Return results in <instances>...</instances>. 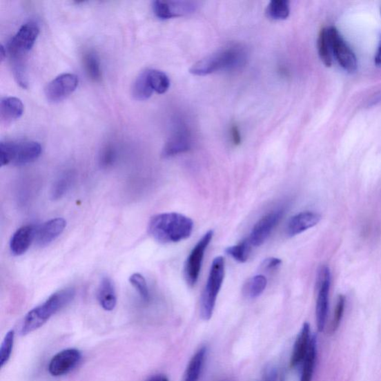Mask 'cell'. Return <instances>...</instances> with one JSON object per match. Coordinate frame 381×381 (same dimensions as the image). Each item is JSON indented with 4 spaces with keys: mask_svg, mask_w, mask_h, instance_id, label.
Returning a JSON list of instances; mask_svg holds the SVG:
<instances>
[{
    "mask_svg": "<svg viewBox=\"0 0 381 381\" xmlns=\"http://www.w3.org/2000/svg\"><path fill=\"white\" fill-rule=\"evenodd\" d=\"M231 139L233 145L235 146H240L242 144V138L240 128L236 125H233L231 129Z\"/></svg>",
    "mask_w": 381,
    "mask_h": 381,
    "instance_id": "cell-37",
    "label": "cell"
},
{
    "mask_svg": "<svg viewBox=\"0 0 381 381\" xmlns=\"http://www.w3.org/2000/svg\"><path fill=\"white\" fill-rule=\"evenodd\" d=\"M75 296V291L72 288L52 294L43 304L26 314L21 326V335H27L41 328L56 313L68 306Z\"/></svg>",
    "mask_w": 381,
    "mask_h": 381,
    "instance_id": "cell-3",
    "label": "cell"
},
{
    "mask_svg": "<svg viewBox=\"0 0 381 381\" xmlns=\"http://www.w3.org/2000/svg\"><path fill=\"white\" fill-rule=\"evenodd\" d=\"M206 355L205 347L199 349L190 359L187 367L184 381H198L201 376Z\"/></svg>",
    "mask_w": 381,
    "mask_h": 381,
    "instance_id": "cell-21",
    "label": "cell"
},
{
    "mask_svg": "<svg viewBox=\"0 0 381 381\" xmlns=\"http://www.w3.org/2000/svg\"><path fill=\"white\" fill-rule=\"evenodd\" d=\"M311 329L308 322L304 325L295 342L291 360V367H296L302 362L307 355L311 342Z\"/></svg>",
    "mask_w": 381,
    "mask_h": 381,
    "instance_id": "cell-18",
    "label": "cell"
},
{
    "mask_svg": "<svg viewBox=\"0 0 381 381\" xmlns=\"http://www.w3.org/2000/svg\"><path fill=\"white\" fill-rule=\"evenodd\" d=\"M252 246L247 238L240 244L227 247L226 253L237 262L244 263L248 260Z\"/></svg>",
    "mask_w": 381,
    "mask_h": 381,
    "instance_id": "cell-28",
    "label": "cell"
},
{
    "mask_svg": "<svg viewBox=\"0 0 381 381\" xmlns=\"http://www.w3.org/2000/svg\"><path fill=\"white\" fill-rule=\"evenodd\" d=\"M41 153L42 147L37 141H1L0 143L1 166L8 164L14 166L30 164L39 158Z\"/></svg>",
    "mask_w": 381,
    "mask_h": 381,
    "instance_id": "cell-4",
    "label": "cell"
},
{
    "mask_svg": "<svg viewBox=\"0 0 381 381\" xmlns=\"http://www.w3.org/2000/svg\"><path fill=\"white\" fill-rule=\"evenodd\" d=\"M82 355L76 349H68L59 352L51 360L49 364L50 373L54 377L68 374L80 363Z\"/></svg>",
    "mask_w": 381,
    "mask_h": 381,
    "instance_id": "cell-13",
    "label": "cell"
},
{
    "mask_svg": "<svg viewBox=\"0 0 381 381\" xmlns=\"http://www.w3.org/2000/svg\"><path fill=\"white\" fill-rule=\"evenodd\" d=\"M98 300L101 308L111 311L117 306V297L113 281L106 276L103 277L98 290Z\"/></svg>",
    "mask_w": 381,
    "mask_h": 381,
    "instance_id": "cell-20",
    "label": "cell"
},
{
    "mask_svg": "<svg viewBox=\"0 0 381 381\" xmlns=\"http://www.w3.org/2000/svg\"><path fill=\"white\" fill-rule=\"evenodd\" d=\"M345 304H346L345 297L342 296V295H340L337 302L335 316H333V319L331 322V333H335L338 329L340 325L342 316H344Z\"/></svg>",
    "mask_w": 381,
    "mask_h": 381,
    "instance_id": "cell-34",
    "label": "cell"
},
{
    "mask_svg": "<svg viewBox=\"0 0 381 381\" xmlns=\"http://www.w3.org/2000/svg\"><path fill=\"white\" fill-rule=\"evenodd\" d=\"M146 381H169L168 378L165 375H156L149 378Z\"/></svg>",
    "mask_w": 381,
    "mask_h": 381,
    "instance_id": "cell-38",
    "label": "cell"
},
{
    "mask_svg": "<svg viewBox=\"0 0 381 381\" xmlns=\"http://www.w3.org/2000/svg\"><path fill=\"white\" fill-rule=\"evenodd\" d=\"M15 332L10 330L7 332L1 348H0V366L3 368L10 359L14 344Z\"/></svg>",
    "mask_w": 381,
    "mask_h": 381,
    "instance_id": "cell-31",
    "label": "cell"
},
{
    "mask_svg": "<svg viewBox=\"0 0 381 381\" xmlns=\"http://www.w3.org/2000/svg\"><path fill=\"white\" fill-rule=\"evenodd\" d=\"M197 8L198 3L193 1H162V0H157L153 3L155 15L163 21L195 13Z\"/></svg>",
    "mask_w": 381,
    "mask_h": 381,
    "instance_id": "cell-12",
    "label": "cell"
},
{
    "mask_svg": "<svg viewBox=\"0 0 381 381\" xmlns=\"http://www.w3.org/2000/svg\"><path fill=\"white\" fill-rule=\"evenodd\" d=\"M6 57V50H5V47L3 45H1L0 46V59H1V61H3Z\"/></svg>",
    "mask_w": 381,
    "mask_h": 381,
    "instance_id": "cell-40",
    "label": "cell"
},
{
    "mask_svg": "<svg viewBox=\"0 0 381 381\" xmlns=\"http://www.w3.org/2000/svg\"><path fill=\"white\" fill-rule=\"evenodd\" d=\"M290 12V3L287 0H273L266 10V16L273 21L286 20Z\"/></svg>",
    "mask_w": 381,
    "mask_h": 381,
    "instance_id": "cell-24",
    "label": "cell"
},
{
    "mask_svg": "<svg viewBox=\"0 0 381 381\" xmlns=\"http://www.w3.org/2000/svg\"><path fill=\"white\" fill-rule=\"evenodd\" d=\"M117 158V152L115 148L111 146H107L101 152L100 157V164L103 167H109L112 166Z\"/></svg>",
    "mask_w": 381,
    "mask_h": 381,
    "instance_id": "cell-35",
    "label": "cell"
},
{
    "mask_svg": "<svg viewBox=\"0 0 381 381\" xmlns=\"http://www.w3.org/2000/svg\"><path fill=\"white\" fill-rule=\"evenodd\" d=\"M284 209H276L266 215L253 228L248 240L253 246H262L279 224L284 216Z\"/></svg>",
    "mask_w": 381,
    "mask_h": 381,
    "instance_id": "cell-11",
    "label": "cell"
},
{
    "mask_svg": "<svg viewBox=\"0 0 381 381\" xmlns=\"http://www.w3.org/2000/svg\"><path fill=\"white\" fill-rule=\"evenodd\" d=\"M214 232L208 231L199 240L192 252L190 253L185 264L184 275L187 284L193 287L197 283L201 273L205 252L213 240Z\"/></svg>",
    "mask_w": 381,
    "mask_h": 381,
    "instance_id": "cell-6",
    "label": "cell"
},
{
    "mask_svg": "<svg viewBox=\"0 0 381 381\" xmlns=\"http://www.w3.org/2000/svg\"><path fill=\"white\" fill-rule=\"evenodd\" d=\"M331 282V275L329 266H321L318 275L316 306L317 325L320 332H322L326 326Z\"/></svg>",
    "mask_w": 381,
    "mask_h": 381,
    "instance_id": "cell-7",
    "label": "cell"
},
{
    "mask_svg": "<svg viewBox=\"0 0 381 381\" xmlns=\"http://www.w3.org/2000/svg\"><path fill=\"white\" fill-rule=\"evenodd\" d=\"M282 262L280 259L273 258V257H272V258L266 259L264 261L262 266L265 270L272 271L277 268Z\"/></svg>",
    "mask_w": 381,
    "mask_h": 381,
    "instance_id": "cell-36",
    "label": "cell"
},
{
    "mask_svg": "<svg viewBox=\"0 0 381 381\" xmlns=\"http://www.w3.org/2000/svg\"><path fill=\"white\" fill-rule=\"evenodd\" d=\"M155 91L152 89L148 78V70L142 72L133 87V97L138 101L148 99Z\"/></svg>",
    "mask_w": 381,
    "mask_h": 381,
    "instance_id": "cell-23",
    "label": "cell"
},
{
    "mask_svg": "<svg viewBox=\"0 0 381 381\" xmlns=\"http://www.w3.org/2000/svg\"><path fill=\"white\" fill-rule=\"evenodd\" d=\"M317 338L313 336L307 355L303 360L304 364L300 381H311L312 380L317 359Z\"/></svg>",
    "mask_w": 381,
    "mask_h": 381,
    "instance_id": "cell-22",
    "label": "cell"
},
{
    "mask_svg": "<svg viewBox=\"0 0 381 381\" xmlns=\"http://www.w3.org/2000/svg\"><path fill=\"white\" fill-rule=\"evenodd\" d=\"M36 228L26 225L18 228L10 242V250L15 256H20L27 252L35 241Z\"/></svg>",
    "mask_w": 381,
    "mask_h": 381,
    "instance_id": "cell-17",
    "label": "cell"
},
{
    "mask_svg": "<svg viewBox=\"0 0 381 381\" xmlns=\"http://www.w3.org/2000/svg\"><path fill=\"white\" fill-rule=\"evenodd\" d=\"M39 33L37 24L28 23L23 25L8 43V55L26 56L32 50Z\"/></svg>",
    "mask_w": 381,
    "mask_h": 381,
    "instance_id": "cell-9",
    "label": "cell"
},
{
    "mask_svg": "<svg viewBox=\"0 0 381 381\" xmlns=\"http://www.w3.org/2000/svg\"><path fill=\"white\" fill-rule=\"evenodd\" d=\"M321 216L317 213L302 212L293 216L286 226V234L289 237H294L302 233L320 222Z\"/></svg>",
    "mask_w": 381,
    "mask_h": 381,
    "instance_id": "cell-16",
    "label": "cell"
},
{
    "mask_svg": "<svg viewBox=\"0 0 381 381\" xmlns=\"http://www.w3.org/2000/svg\"><path fill=\"white\" fill-rule=\"evenodd\" d=\"M193 137L189 130L184 126L179 127L171 136L162 152L165 158L173 157L186 153L193 148Z\"/></svg>",
    "mask_w": 381,
    "mask_h": 381,
    "instance_id": "cell-14",
    "label": "cell"
},
{
    "mask_svg": "<svg viewBox=\"0 0 381 381\" xmlns=\"http://www.w3.org/2000/svg\"><path fill=\"white\" fill-rule=\"evenodd\" d=\"M130 283L139 294L142 300L148 302L150 299V293L147 282L140 273H133L129 279Z\"/></svg>",
    "mask_w": 381,
    "mask_h": 381,
    "instance_id": "cell-33",
    "label": "cell"
},
{
    "mask_svg": "<svg viewBox=\"0 0 381 381\" xmlns=\"http://www.w3.org/2000/svg\"><path fill=\"white\" fill-rule=\"evenodd\" d=\"M248 59V52L241 45H233L206 57L193 66L190 72L205 76L219 71L231 72L241 69Z\"/></svg>",
    "mask_w": 381,
    "mask_h": 381,
    "instance_id": "cell-2",
    "label": "cell"
},
{
    "mask_svg": "<svg viewBox=\"0 0 381 381\" xmlns=\"http://www.w3.org/2000/svg\"><path fill=\"white\" fill-rule=\"evenodd\" d=\"M318 53L324 65L330 68L332 65V50L327 28H322L318 41Z\"/></svg>",
    "mask_w": 381,
    "mask_h": 381,
    "instance_id": "cell-26",
    "label": "cell"
},
{
    "mask_svg": "<svg viewBox=\"0 0 381 381\" xmlns=\"http://www.w3.org/2000/svg\"><path fill=\"white\" fill-rule=\"evenodd\" d=\"M22 101L15 97H6L0 102V119L2 123L10 124L20 119L23 113Z\"/></svg>",
    "mask_w": 381,
    "mask_h": 381,
    "instance_id": "cell-19",
    "label": "cell"
},
{
    "mask_svg": "<svg viewBox=\"0 0 381 381\" xmlns=\"http://www.w3.org/2000/svg\"><path fill=\"white\" fill-rule=\"evenodd\" d=\"M148 78L152 89L159 94H164L170 87V80L164 72L157 70H148Z\"/></svg>",
    "mask_w": 381,
    "mask_h": 381,
    "instance_id": "cell-27",
    "label": "cell"
},
{
    "mask_svg": "<svg viewBox=\"0 0 381 381\" xmlns=\"http://www.w3.org/2000/svg\"><path fill=\"white\" fill-rule=\"evenodd\" d=\"M66 226L63 218L51 219L36 228L35 242L41 247L50 245L63 233Z\"/></svg>",
    "mask_w": 381,
    "mask_h": 381,
    "instance_id": "cell-15",
    "label": "cell"
},
{
    "mask_svg": "<svg viewBox=\"0 0 381 381\" xmlns=\"http://www.w3.org/2000/svg\"><path fill=\"white\" fill-rule=\"evenodd\" d=\"M375 63L377 66H381V38L376 52Z\"/></svg>",
    "mask_w": 381,
    "mask_h": 381,
    "instance_id": "cell-39",
    "label": "cell"
},
{
    "mask_svg": "<svg viewBox=\"0 0 381 381\" xmlns=\"http://www.w3.org/2000/svg\"><path fill=\"white\" fill-rule=\"evenodd\" d=\"M193 228L192 219L176 213L157 215L148 223L149 234L162 244L186 240L193 234Z\"/></svg>",
    "mask_w": 381,
    "mask_h": 381,
    "instance_id": "cell-1",
    "label": "cell"
},
{
    "mask_svg": "<svg viewBox=\"0 0 381 381\" xmlns=\"http://www.w3.org/2000/svg\"><path fill=\"white\" fill-rule=\"evenodd\" d=\"M268 285V280L263 275H256L246 284L245 291L251 299L258 298Z\"/></svg>",
    "mask_w": 381,
    "mask_h": 381,
    "instance_id": "cell-30",
    "label": "cell"
},
{
    "mask_svg": "<svg viewBox=\"0 0 381 381\" xmlns=\"http://www.w3.org/2000/svg\"><path fill=\"white\" fill-rule=\"evenodd\" d=\"M332 53L339 64L346 71L355 72L358 68V60L353 51L341 36L335 27L327 28Z\"/></svg>",
    "mask_w": 381,
    "mask_h": 381,
    "instance_id": "cell-8",
    "label": "cell"
},
{
    "mask_svg": "<svg viewBox=\"0 0 381 381\" xmlns=\"http://www.w3.org/2000/svg\"><path fill=\"white\" fill-rule=\"evenodd\" d=\"M84 66L89 78L95 82L101 81L102 77L101 63L97 54L90 52L84 56Z\"/></svg>",
    "mask_w": 381,
    "mask_h": 381,
    "instance_id": "cell-25",
    "label": "cell"
},
{
    "mask_svg": "<svg viewBox=\"0 0 381 381\" xmlns=\"http://www.w3.org/2000/svg\"><path fill=\"white\" fill-rule=\"evenodd\" d=\"M72 183V177L71 175H64L61 176L54 184L52 188L51 196L55 201L63 197L70 188Z\"/></svg>",
    "mask_w": 381,
    "mask_h": 381,
    "instance_id": "cell-32",
    "label": "cell"
},
{
    "mask_svg": "<svg viewBox=\"0 0 381 381\" xmlns=\"http://www.w3.org/2000/svg\"><path fill=\"white\" fill-rule=\"evenodd\" d=\"M79 85L77 76L66 73L48 84L45 89L46 97L51 102H59L68 97Z\"/></svg>",
    "mask_w": 381,
    "mask_h": 381,
    "instance_id": "cell-10",
    "label": "cell"
},
{
    "mask_svg": "<svg viewBox=\"0 0 381 381\" xmlns=\"http://www.w3.org/2000/svg\"><path fill=\"white\" fill-rule=\"evenodd\" d=\"M225 275V260L217 256L213 260L206 287L201 300V314L204 320L212 318L217 297L220 292Z\"/></svg>",
    "mask_w": 381,
    "mask_h": 381,
    "instance_id": "cell-5",
    "label": "cell"
},
{
    "mask_svg": "<svg viewBox=\"0 0 381 381\" xmlns=\"http://www.w3.org/2000/svg\"><path fill=\"white\" fill-rule=\"evenodd\" d=\"M12 71L17 82L23 89L28 87L27 75L25 64V57L21 55H9Z\"/></svg>",
    "mask_w": 381,
    "mask_h": 381,
    "instance_id": "cell-29",
    "label": "cell"
}]
</instances>
